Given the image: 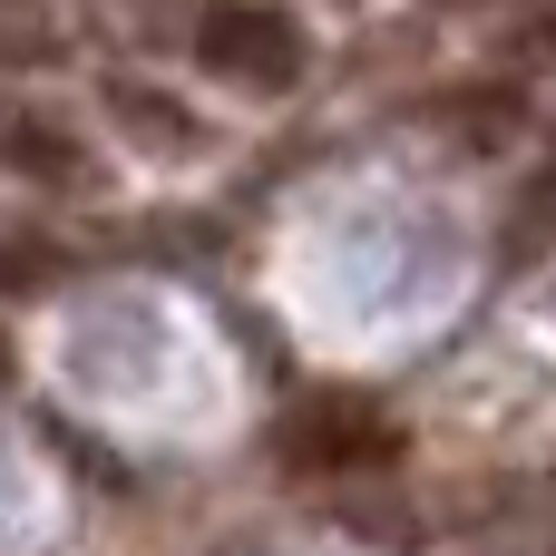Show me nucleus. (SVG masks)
I'll list each match as a JSON object with an SVG mask.
<instances>
[{"label": "nucleus", "mask_w": 556, "mask_h": 556, "mask_svg": "<svg viewBox=\"0 0 556 556\" xmlns=\"http://www.w3.org/2000/svg\"><path fill=\"white\" fill-rule=\"evenodd\" d=\"M195 68H215L225 88H293L313 68V39L283 0H205L195 10Z\"/></svg>", "instance_id": "obj_1"}, {"label": "nucleus", "mask_w": 556, "mask_h": 556, "mask_svg": "<svg viewBox=\"0 0 556 556\" xmlns=\"http://www.w3.org/2000/svg\"><path fill=\"white\" fill-rule=\"evenodd\" d=\"M401 450V430L362 401V391H313V401H293V420H283V459L293 469H381Z\"/></svg>", "instance_id": "obj_2"}, {"label": "nucleus", "mask_w": 556, "mask_h": 556, "mask_svg": "<svg viewBox=\"0 0 556 556\" xmlns=\"http://www.w3.org/2000/svg\"><path fill=\"white\" fill-rule=\"evenodd\" d=\"M0 156H10L29 186H49V195H88V186H98L88 137L59 127V117H10V127H0Z\"/></svg>", "instance_id": "obj_3"}, {"label": "nucleus", "mask_w": 556, "mask_h": 556, "mask_svg": "<svg viewBox=\"0 0 556 556\" xmlns=\"http://www.w3.org/2000/svg\"><path fill=\"white\" fill-rule=\"evenodd\" d=\"M59 283V244L49 235H0V293H49Z\"/></svg>", "instance_id": "obj_4"}, {"label": "nucleus", "mask_w": 556, "mask_h": 556, "mask_svg": "<svg viewBox=\"0 0 556 556\" xmlns=\"http://www.w3.org/2000/svg\"><path fill=\"white\" fill-rule=\"evenodd\" d=\"M108 108H117L147 147H186V137H195V127H176V117H166V98H156V88H108Z\"/></svg>", "instance_id": "obj_5"}, {"label": "nucleus", "mask_w": 556, "mask_h": 556, "mask_svg": "<svg viewBox=\"0 0 556 556\" xmlns=\"http://www.w3.org/2000/svg\"><path fill=\"white\" fill-rule=\"evenodd\" d=\"M547 49H556V20H547Z\"/></svg>", "instance_id": "obj_6"}]
</instances>
